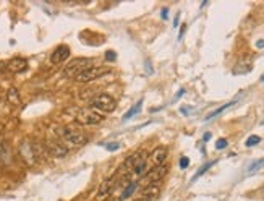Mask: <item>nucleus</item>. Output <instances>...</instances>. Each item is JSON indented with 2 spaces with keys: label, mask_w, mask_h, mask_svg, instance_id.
Instances as JSON below:
<instances>
[{
  "label": "nucleus",
  "mask_w": 264,
  "mask_h": 201,
  "mask_svg": "<svg viewBox=\"0 0 264 201\" xmlns=\"http://www.w3.org/2000/svg\"><path fill=\"white\" fill-rule=\"evenodd\" d=\"M167 174V166H157V167H153V169H148V172L141 177V180L139 183L144 187L148 185H157V182H161L164 175Z\"/></svg>",
  "instance_id": "nucleus-5"
},
{
  "label": "nucleus",
  "mask_w": 264,
  "mask_h": 201,
  "mask_svg": "<svg viewBox=\"0 0 264 201\" xmlns=\"http://www.w3.org/2000/svg\"><path fill=\"white\" fill-rule=\"evenodd\" d=\"M89 107L98 114H110L117 109V100L112 96H109V94L99 93L89 100Z\"/></svg>",
  "instance_id": "nucleus-1"
},
{
  "label": "nucleus",
  "mask_w": 264,
  "mask_h": 201,
  "mask_svg": "<svg viewBox=\"0 0 264 201\" xmlns=\"http://www.w3.org/2000/svg\"><path fill=\"white\" fill-rule=\"evenodd\" d=\"M260 141H261V138H260V136H258V135H251L248 139H246V143H245V144H246V146H248V148H251V146H256V144L260 143Z\"/></svg>",
  "instance_id": "nucleus-22"
},
{
  "label": "nucleus",
  "mask_w": 264,
  "mask_h": 201,
  "mask_svg": "<svg viewBox=\"0 0 264 201\" xmlns=\"http://www.w3.org/2000/svg\"><path fill=\"white\" fill-rule=\"evenodd\" d=\"M115 185H117V177H112V178H107V180H104L98 190L96 198L98 200H105L109 195H112V190L115 188Z\"/></svg>",
  "instance_id": "nucleus-11"
},
{
  "label": "nucleus",
  "mask_w": 264,
  "mask_h": 201,
  "mask_svg": "<svg viewBox=\"0 0 264 201\" xmlns=\"http://www.w3.org/2000/svg\"><path fill=\"white\" fill-rule=\"evenodd\" d=\"M133 201H146V200H143V198H136V200H133Z\"/></svg>",
  "instance_id": "nucleus-30"
},
{
  "label": "nucleus",
  "mask_w": 264,
  "mask_h": 201,
  "mask_svg": "<svg viewBox=\"0 0 264 201\" xmlns=\"http://www.w3.org/2000/svg\"><path fill=\"white\" fill-rule=\"evenodd\" d=\"M46 149H47V153H49L50 156H54V158H59V159L65 158V156L68 154V148H66L64 143L52 141V139L46 143Z\"/></svg>",
  "instance_id": "nucleus-9"
},
{
  "label": "nucleus",
  "mask_w": 264,
  "mask_h": 201,
  "mask_svg": "<svg viewBox=\"0 0 264 201\" xmlns=\"http://www.w3.org/2000/svg\"><path fill=\"white\" fill-rule=\"evenodd\" d=\"M159 193H161L159 185H148V187H144L141 190V193H139V198H143L146 201H151V200L157 198V195H159Z\"/></svg>",
  "instance_id": "nucleus-15"
},
{
  "label": "nucleus",
  "mask_w": 264,
  "mask_h": 201,
  "mask_svg": "<svg viewBox=\"0 0 264 201\" xmlns=\"http://www.w3.org/2000/svg\"><path fill=\"white\" fill-rule=\"evenodd\" d=\"M136 187H138V183H136V182H128L127 185H125V188H123L122 195L119 197V201H125V200L130 198L132 195L134 193V190H136Z\"/></svg>",
  "instance_id": "nucleus-16"
},
{
  "label": "nucleus",
  "mask_w": 264,
  "mask_h": 201,
  "mask_svg": "<svg viewBox=\"0 0 264 201\" xmlns=\"http://www.w3.org/2000/svg\"><path fill=\"white\" fill-rule=\"evenodd\" d=\"M141 105H143V99H139V100H138V102H136V104H134V105H133V107H132L130 110H128V112H127L125 115H123V122L130 120V119H132V117H133L134 114H138V112H139V110H141Z\"/></svg>",
  "instance_id": "nucleus-18"
},
{
  "label": "nucleus",
  "mask_w": 264,
  "mask_h": 201,
  "mask_svg": "<svg viewBox=\"0 0 264 201\" xmlns=\"http://www.w3.org/2000/svg\"><path fill=\"white\" fill-rule=\"evenodd\" d=\"M3 70H7V64H5V62H2V60H0V73H2Z\"/></svg>",
  "instance_id": "nucleus-27"
},
{
  "label": "nucleus",
  "mask_w": 264,
  "mask_h": 201,
  "mask_svg": "<svg viewBox=\"0 0 264 201\" xmlns=\"http://www.w3.org/2000/svg\"><path fill=\"white\" fill-rule=\"evenodd\" d=\"M75 120H76V124H80V125H98L104 120V117L102 114H98L89 109V110H80V112L76 114Z\"/></svg>",
  "instance_id": "nucleus-8"
},
{
  "label": "nucleus",
  "mask_w": 264,
  "mask_h": 201,
  "mask_svg": "<svg viewBox=\"0 0 264 201\" xmlns=\"http://www.w3.org/2000/svg\"><path fill=\"white\" fill-rule=\"evenodd\" d=\"M91 64V59H86V57H78V59H73L71 62L65 67L64 70V75L66 78H76L80 73H83L84 70L89 68Z\"/></svg>",
  "instance_id": "nucleus-4"
},
{
  "label": "nucleus",
  "mask_w": 264,
  "mask_h": 201,
  "mask_svg": "<svg viewBox=\"0 0 264 201\" xmlns=\"http://www.w3.org/2000/svg\"><path fill=\"white\" fill-rule=\"evenodd\" d=\"M7 70H10L12 73H23L28 70V60L21 57H15L7 64Z\"/></svg>",
  "instance_id": "nucleus-13"
},
{
  "label": "nucleus",
  "mask_w": 264,
  "mask_h": 201,
  "mask_svg": "<svg viewBox=\"0 0 264 201\" xmlns=\"http://www.w3.org/2000/svg\"><path fill=\"white\" fill-rule=\"evenodd\" d=\"M233 104H235V100H232V102H227V104H224L222 107H219L217 110H214V112H211L209 115H207V117H206V120H211V119H214V117H217L219 114H222L224 110H226V109H229L230 105H233Z\"/></svg>",
  "instance_id": "nucleus-20"
},
{
  "label": "nucleus",
  "mask_w": 264,
  "mask_h": 201,
  "mask_svg": "<svg viewBox=\"0 0 264 201\" xmlns=\"http://www.w3.org/2000/svg\"><path fill=\"white\" fill-rule=\"evenodd\" d=\"M107 201H114V200H107Z\"/></svg>",
  "instance_id": "nucleus-31"
},
{
  "label": "nucleus",
  "mask_w": 264,
  "mask_h": 201,
  "mask_svg": "<svg viewBox=\"0 0 264 201\" xmlns=\"http://www.w3.org/2000/svg\"><path fill=\"white\" fill-rule=\"evenodd\" d=\"M188 164H190V159L188 158H182L180 159V167H182V169H187Z\"/></svg>",
  "instance_id": "nucleus-24"
},
{
  "label": "nucleus",
  "mask_w": 264,
  "mask_h": 201,
  "mask_svg": "<svg viewBox=\"0 0 264 201\" xmlns=\"http://www.w3.org/2000/svg\"><path fill=\"white\" fill-rule=\"evenodd\" d=\"M20 158L25 161L26 166H34L37 163V154L34 149V143H31L30 139H23L18 146Z\"/></svg>",
  "instance_id": "nucleus-6"
},
{
  "label": "nucleus",
  "mask_w": 264,
  "mask_h": 201,
  "mask_svg": "<svg viewBox=\"0 0 264 201\" xmlns=\"http://www.w3.org/2000/svg\"><path fill=\"white\" fill-rule=\"evenodd\" d=\"M162 18H164V20H167V8H164V10H162Z\"/></svg>",
  "instance_id": "nucleus-28"
},
{
  "label": "nucleus",
  "mask_w": 264,
  "mask_h": 201,
  "mask_svg": "<svg viewBox=\"0 0 264 201\" xmlns=\"http://www.w3.org/2000/svg\"><path fill=\"white\" fill-rule=\"evenodd\" d=\"M12 161V153H10L8 141L5 138H0V167H7Z\"/></svg>",
  "instance_id": "nucleus-12"
},
{
  "label": "nucleus",
  "mask_w": 264,
  "mask_h": 201,
  "mask_svg": "<svg viewBox=\"0 0 264 201\" xmlns=\"http://www.w3.org/2000/svg\"><path fill=\"white\" fill-rule=\"evenodd\" d=\"M60 138L64 139V144L66 148H81L88 143V136L84 133L73 130L71 127H65L59 130Z\"/></svg>",
  "instance_id": "nucleus-2"
},
{
  "label": "nucleus",
  "mask_w": 264,
  "mask_h": 201,
  "mask_svg": "<svg viewBox=\"0 0 264 201\" xmlns=\"http://www.w3.org/2000/svg\"><path fill=\"white\" fill-rule=\"evenodd\" d=\"M264 167V159H260V161H255V163H251L248 166V170H246V175H253L256 174L258 170H261Z\"/></svg>",
  "instance_id": "nucleus-19"
},
{
  "label": "nucleus",
  "mask_w": 264,
  "mask_h": 201,
  "mask_svg": "<svg viewBox=\"0 0 264 201\" xmlns=\"http://www.w3.org/2000/svg\"><path fill=\"white\" fill-rule=\"evenodd\" d=\"M107 73H110V70L104 68V67H89V68H86L83 73H80L75 78V81H78V83H91L94 80H99V78L105 76Z\"/></svg>",
  "instance_id": "nucleus-7"
},
{
  "label": "nucleus",
  "mask_w": 264,
  "mask_h": 201,
  "mask_svg": "<svg viewBox=\"0 0 264 201\" xmlns=\"http://www.w3.org/2000/svg\"><path fill=\"white\" fill-rule=\"evenodd\" d=\"M167 156H168V149L165 146H157L153 153L149 154V161L153 163L154 167L157 166H164L165 161H167Z\"/></svg>",
  "instance_id": "nucleus-10"
},
{
  "label": "nucleus",
  "mask_w": 264,
  "mask_h": 201,
  "mask_svg": "<svg viewBox=\"0 0 264 201\" xmlns=\"http://www.w3.org/2000/svg\"><path fill=\"white\" fill-rule=\"evenodd\" d=\"M105 59H107V60H114L115 59V54L112 52V50H107V54H105Z\"/></svg>",
  "instance_id": "nucleus-26"
},
{
  "label": "nucleus",
  "mask_w": 264,
  "mask_h": 201,
  "mask_svg": "<svg viewBox=\"0 0 264 201\" xmlns=\"http://www.w3.org/2000/svg\"><path fill=\"white\" fill-rule=\"evenodd\" d=\"M209 138H211V133H206V135H204V141H207Z\"/></svg>",
  "instance_id": "nucleus-29"
},
{
  "label": "nucleus",
  "mask_w": 264,
  "mask_h": 201,
  "mask_svg": "<svg viewBox=\"0 0 264 201\" xmlns=\"http://www.w3.org/2000/svg\"><path fill=\"white\" fill-rule=\"evenodd\" d=\"M132 166V172L134 175L143 177L146 172H148V164H149V156L146 151H136L133 156L128 158Z\"/></svg>",
  "instance_id": "nucleus-3"
},
{
  "label": "nucleus",
  "mask_w": 264,
  "mask_h": 201,
  "mask_svg": "<svg viewBox=\"0 0 264 201\" xmlns=\"http://www.w3.org/2000/svg\"><path fill=\"white\" fill-rule=\"evenodd\" d=\"M214 164H216V161H211V163H207V164H204V166H203V167H201V169L198 170V174H196V175L193 177V182L196 180V178H199V177H201V175H203V174H204V172H206L207 169H209V167H212V166H214Z\"/></svg>",
  "instance_id": "nucleus-21"
},
{
  "label": "nucleus",
  "mask_w": 264,
  "mask_h": 201,
  "mask_svg": "<svg viewBox=\"0 0 264 201\" xmlns=\"http://www.w3.org/2000/svg\"><path fill=\"white\" fill-rule=\"evenodd\" d=\"M7 100H8V104H12V105H20L21 104V98H20L18 89H16V88L7 89Z\"/></svg>",
  "instance_id": "nucleus-17"
},
{
  "label": "nucleus",
  "mask_w": 264,
  "mask_h": 201,
  "mask_svg": "<svg viewBox=\"0 0 264 201\" xmlns=\"http://www.w3.org/2000/svg\"><path fill=\"white\" fill-rule=\"evenodd\" d=\"M105 148H107L109 151H117V149L120 148V144H119V143H112V144H107Z\"/></svg>",
  "instance_id": "nucleus-25"
},
{
  "label": "nucleus",
  "mask_w": 264,
  "mask_h": 201,
  "mask_svg": "<svg viewBox=\"0 0 264 201\" xmlns=\"http://www.w3.org/2000/svg\"><path fill=\"white\" fill-rule=\"evenodd\" d=\"M68 57H70V47L68 46H59L52 52L50 60H52V64H64Z\"/></svg>",
  "instance_id": "nucleus-14"
},
{
  "label": "nucleus",
  "mask_w": 264,
  "mask_h": 201,
  "mask_svg": "<svg viewBox=\"0 0 264 201\" xmlns=\"http://www.w3.org/2000/svg\"><path fill=\"white\" fill-rule=\"evenodd\" d=\"M227 139L226 138H219L217 139V143H216V149H224V148H227Z\"/></svg>",
  "instance_id": "nucleus-23"
}]
</instances>
